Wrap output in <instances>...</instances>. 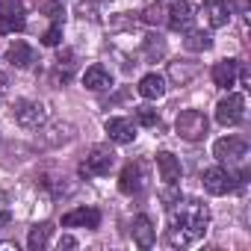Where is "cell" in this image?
<instances>
[{"mask_svg":"<svg viewBox=\"0 0 251 251\" xmlns=\"http://www.w3.org/2000/svg\"><path fill=\"white\" fill-rule=\"evenodd\" d=\"M207 225H210V210L195 201V198H177L172 204V213H169V230H166V239L169 245L175 248H186L192 242H198L204 233H207Z\"/></svg>","mask_w":251,"mask_h":251,"instance_id":"obj_1","label":"cell"},{"mask_svg":"<svg viewBox=\"0 0 251 251\" xmlns=\"http://www.w3.org/2000/svg\"><path fill=\"white\" fill-rule=\"evenodd\" d=\"M213 157H216L222 166H227V172H230V169H239V172H245L248 145H245L239 136H225V139H219V142L213 145Z\"/></svg>","mask_w":251,"mask_h":251,"instance_id":"obj_2","label":"cell"},{"mask_svg":"<svg viewBox=\"0 0 251 251\" xmlns=\"http://www.w3.org/2000/svg\"><path fill=\"white\" fill-rule=\"evenodd\" d=\"M175 130L186 142H201L207 136V130H210V121H207V115L201 109H183L177 115V121H175Z\"/></svg>","mask_w":251,"mask_h":251,"instance_id":"obj_3","label":"cell"},{"mask_svg":"<svg viewBox=\"0 0 251 251\" xmlns=\"http://www.w3.org/2000/svg\"><path fill=\"white\" fill-rule=\"evenodd\" d=\"M112 166H115V151L106 145H95L89 151V157L80 163V175L83 177H103V175H109Z\"/></svg>","mask_w":251,"mask_h":251,"instance_id":"obj_4","label":"cell"},{"mask_svg":"<svg viewBox=\"0 0 251 251\" xmlns=\"http://www.w3.org/2000/svg\"><path fill=\"white\" fill-rule=\"evenodd\" d=\"M242 118H245V98L239 92H227V98L216 103V121L222 127H236Z\"/></svg>","mask_w":251,"mask_h":251,"instance_id":"obj_5","label":"cell"},{"mask_svg":"<svg viewBox=\"0 0 251 251\" xmlns=\"http://www.w3.org/2000/svg\"><path fill=\"white\" fill-rule=\"evenodd\" d=\"M12 115H15V121L21 124L24 130H39L42 124L48 121V106L42 100H18Z\"/></svg>","mask_w":251,"mask_h":251,"instance_id":"obj_6","label":"cell"},{"mask_svg":"<svg viewBox=\"0 0 251 251\" xmlns=\"http://www.w3.org/2000/svg\"><path fill=\"white\" fill-rule=\"evenodd\" d=\"M148 183V175H145V166L142 163H127L121 169V177H118V189L124 195H139Z\"/></svg>","mask_w":251,"mask_h":251,"instance_id":"obj_7","label":"cell"},{"mask_svg":"<svg viewBox=\"0 0 251 251\" xmlns=\"http://www.w3.org/2000/svg\"><path fill=\"white\" fill-rule=\"evenodd\" d=\"M166 21H169L172 33H186L192 27V21H195V6L186 3V0H177V3L169 6V18Z\"/></svg>","mask_w":251,"mask_h":251,"instance_id":"obj_8","label":"cell"},{"mask_svg":"<svg viewBox=\"0 0 251 251\" xmlns=\"http://www.w3.org/2000/svg\"><path fill=\"white\" fill-rule=\"evenodd\" d=\"M106 136L115 142V145H130L136 139V124L130 118H106Z\"/></svg>","mask_w":251,"mask_h":251,"instance_id":"obj_9","label":"cell"},{"mask_svg":"<svg viewBox=\"0 0 251 251\" xmlns=\"http://www.w3.org/2000/svg\"><path fill=\"white\" fill-rule=\"evenodd\" d=\"M201 183H204V189H207L210 195H227V192L233 189V177H230V172H225V169H204Z\"/></svg>","mask_w":251,"mask_h":251,"instance_id":"obj_10","label":"cell"},{"mask_svg":"<svg viewBox=\"0 0 251 251\" xmlns=\"http://www.w3.org/2000/svg\"><path fill=\"white\" fill-rule=\"evenodd\" d=\"M239 74H242V62H239V59H222V62L213 65V83H216L219 89L236 86V77H239Z\"/></svg>","mask_w":251,"mask_h":251,"instance_id":"obj_11","label":"cell"},{"mask_svg":"<svg viewBox=\"0 0 251 251\" xmlns=\"http://www.w3.org/2000/svg\"><path fill=\"white\" fill-rule=\"evenodd\" d=\"M100 225V213L95 207H74L71 213L62 216V227H89L95 230Z\"/></svg>","mask_w":251,"mask_h":251,"instance_id":"obj_12","label":"cell"},{"mask_svg":"<svg viewBox=\"0 0 251 251\" xmlns=\"http://www.w3.org/2000/svg\"><path fill=\"white\" fill-rule=\"evenodd\" d=\"M157 172H160V180L166 186H175L180 180V160L169 151H160L157 154Z\"/></svg>","mask_w":251,"mask_h":251,"instance_id":"obj_13","label":"cell"},{"mask_svg":"<svg viewBox=\"0 0 251 251\" xmlns=\"http://www.w3.org/2000/svg\"><path fill=\"white\" fill-rule=\"evenodd\" d=\"M204 18L213 30H222L227 27L230 21V6H227V0H207L204 3Z\"/></svg>","mask_w":251,"mask_h":251,"instance_id":"obj_14","label":"cell"},{"mask_svg":"<svg viewBox=\"0 0 251 251\" xmlns=\"http://www.w3.org/2000/svg\"><path fill=\"white\" fill-rule=\"evenodd\" d=\"M6 62L15 65V68H30V65L36 62V50H33L27 42L15 39V42L9 45V50H6Z\"/></svg>","mask_w":251,"mask_h":251,"instance_id":"obj_15","label":"cell"},{"mask_svg":"<svg viewBox=\"0 0 251 251\" xmlns=\"http://www.w3.org/2000/svg\"><path fill=\"white\" fill-rule=\"evenodd\" d=\"M83 86L92 89V92H103V89L112 86V74H109L100 62H95V65L86 68V74H83Z\"/></svg>","mask_w":251,"mask_h":251,"instance_id":"obj_16","label":"cell"},{"mask_svg":"<svg viewBox=\"0 0 251 251\" xmlns=\"http://www.w3.org/2000/svg\"><path fill=\"white\" fill-rule=\"evenodd\" d=\"M133 239H136L139 248H151L154 239H157V227H154V222H151L145 213L133 219Z\"/></svg>","mask_w":251,"mask_h":251,"instance_id":"obj_17","label":"cell"},{"mask_svg":"<svg viewBox=\"0 0 251 251\" xmlns=\"http://www.w3.org/2000/svg\"><path fill=\"white\" fill-rule=\"evenodd\" d=\"M139 95L145 98V100H160L163 95H166V80H163V74H145L142 80H139Z\"/></svg>","mask_w":251,"mask_h":251,"instance_id":"obj_18","label":"cell"},{"mask_svg":"<svg viewBox=\"0 0 251 251\" xmlns=\"http://www.w3.org/2000/svg\"><path fill=\"white\" fill-rule=\"evenodd\" d=\"M183 48L186 50H192V53H204V50H210L213 48V36L210 33H204V30H186V39H183Z\"/></svg>","mask_w":251,"mask_h":251,"instance_id":"obj_19","label":"cell"},{"mask_svg":"<svg viewBox=\"0 0 251 251\" xmlns=\"http://www.w3.org/2000/svg\"><path fill=\"white\" fill-rule=\"evenodd\" d=\"M198 74V62H169V77L177 83V86H186L192 77Z\"/></svg>","mask_w":251,"mask_h":251,"instance_id":"obj_20","label":"cell"},{"mask_svg":"<svg viewBox=\"0 0 251 251\" xmlns=\"http://www.w3.org/2000/svg\"><path fill=\"white\" fill-rule=\"evenodd\" d=\"M71 71H74V53L71 50H62L56 56V65H53V83H68L71 80Z\"/></svg>","mask_w":251,"mask_h":251,"instance_id":"obj_21","label":"cell"},{"mask_svg":"<svg viewBox=\"0 0 251 251\" xmlns=\"http://www.w3.org/2000/svg\"><path fill=\"white\" fill-rule=\"evenodd\" d=\"M145 59H151V62H157V59H163L166 56V39L160 36V33H151V36H145Z\"/></svg>","mask_w":251,"mask_h":251,"instance_id":"obj_22","label":"cell"},{"mask_svg":"<svg viewBox=\"0 0 251 251\" xmlns=\"http://www.w3.org/2000/svg\"><path fill=\"white\" fill-rule=\"evenodd\" d=\"M50 225H36L33 230H30V236H27V248L30 251H45L48 248V239H50Z\"/></svg>","mask_w":251,"mask_h":251,"instance_id":"obj_23","label":"cell"},{"mask_svg":"<svg viewBox=\"0 0 251 251\" xmlns=\"http://www.w3.org/2000/svg\"><path fill=\"white\" fill-rule=\"evenodd\" d=\"M27 27L24 15H9V12H0V36H6V33H21Z\"/></svg>","mask_w":251,"mask_h":251,"instance_id":"obj_24","label":"cell"},{"mask_svg":"<svg viewBox=\"0 0 251 251\" xmlns=\"http://www.w3.org/2000/svg\"><path fill=\"white\" fill-rule=\"evenodd\" d=\"M136 121L142 127H157L160 124V112L154 106H136Z\"/></svg>","mask_w":251,"mask_h":251,"instance_id":"obj_25","label":"cell"},{"mask_svg":"<svg viewBox=\"0 0 251 251\" xmlns=\"http://www.w3.org/2000/svg\"><path fill=\"white\" fill-rule=\"evenodd\" d=\"M42 42H45L48 48H56V45L62 42V24L56 21L53 27H48V30H45V36H42Z\"/></svg>","mask_w":251,"mask_h":251,"instance_id":"obj_26","label":"cell"},{"mask_svg":"<svg viewBox=\"0 0 251 251\" xmlns=\"http://www.w3.org/2000/svg\"><path fill=\"white\" fill-rule=\"evenodd\" d=\"M0 12H9V15H24L21 0H0Z\"/></svg>","mask_w":251,"mask_h":251,"instance_id":"obj_27","label":"cell"},{"mask_svg":"<svg viewBox=\"0 0 251 251\" xmlns=\"http://www.w3.org/2000/svg\"><path fill=\"white\" fill-rule=\"evenodd\" d=\"M160 18H163V9H160V6H148V9L142 12V21H145V24H160Z\"/></svg>","mask_w":251,"mask_h":251,"instance_id":"obj_28","label":"cell"},{"mask_svg":"<svg viewBox=\"0 0 251 251\" xmlns=\"http://www.w3.org/2000/svg\"><path fill=\"white\" fill-rule=\"evenodd\" d=\"M56 245H59V251H62V248H77V239H74V236H62Z\"/></svg>","mask_w":251,"mask_h":251,"instance_id":"obj_29","label":"cell"},{"mask_svg":"<svg viewBox=\"0 0 251 251\" xmlns=\"http://www.w3.org/2000/svg\"><path fill=\"white\" fill-rule=\"evenodd\" d=\"M6 86H9V77H6V71H0V95L6 92Z\"/></svg>","mask_w":251,"mask_h":251,"instance_id":"obj_30","label":"cell"},{"mask_svg":"<svg viewBox=\"0 0 251 251\" xmlns=\"http://www.w3.org/2000/svg\"><path fill=\"white\" fill-rule=\"evenodd\" d=\"M0 251H18L15 242H0Z\"/></svg>","mask_w":251,"mask_h":251,"instance_id":"obj_31","label":"cell"},{"mask_svg":"<svg viewBox=\"0 0 251 251\" xmlns=\"http://www.w3.org/2000/svg\"><path fill=\"white\" fill-rule=\"evenodd\" d=\"M3 225H9V213H0V227Z\"/></svg>","mask_w":251,"mask_h":251,"instance_id":"obj_32","label":"cell"}]
</instances>
